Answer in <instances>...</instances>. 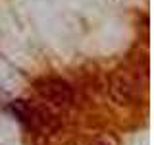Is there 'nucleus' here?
<instances>
[{
  "mask_svg": "<svg viewBox=\"0 0 154 145\" xmlns=\"http://www.w3.org/2000/svg\"><path fill=\"white\" fill-rule=\"evenodd\" d=\"M37 91L41 93V97L45 101H48L54 106H60V108H66V106H69L73 103L71 87L64 79H58V77H46V79L38 81Z\"/></svg>",
  "mask_w": 154,
  "mask_h": 145,
  "instance_id": "nucleus-1",
  "label": "nucleus"
},
{
  "mask_svg": "<svg viewBox=\"0 0 154 145\" xmlns=\"http://www.w3.org/2000/svg\"><path fill=\"white\" fill-rule=\"evenodd\" d=\"M110 95L118 105H129L137 97V81L127 72H114L110 77Z\"/></svg>",
  "mask_w": 154,
  "mask_h": 145,
  "instance_id": "nucleus-2",
  "label": "nucleus"
},
{
  "mask_svg": "<svg viewBox=\"0 0 154 145\" xmlns=\"http://www.w3.org/2000/svg\"><path fill=\"white\" fill-rule=\"evenodd\" d=\"M87 145H112L108 141V139H104V137H96V139H93V141H89Z\"/></svg>",
  "mask_w": 154,
  "mask_h": 145,
  "instance_id": "nucleus-3",
  "label": "nucleus"
}]
</instances>
